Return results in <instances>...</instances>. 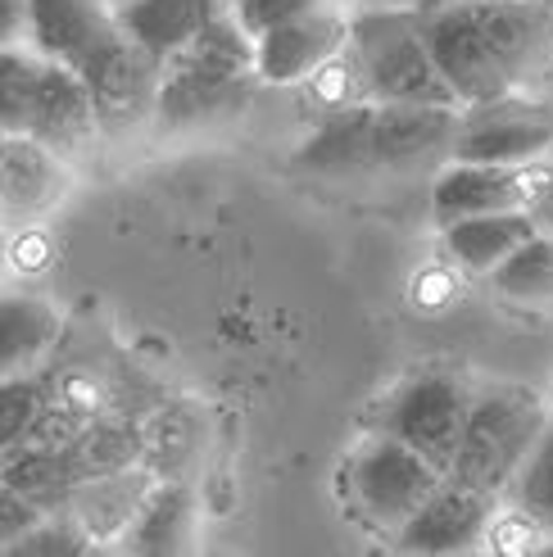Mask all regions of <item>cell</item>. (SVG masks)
<instances>
[{
    "instance_id": "6da1fadb",
    "label": "cell",
    "mask_w": 553,
    "mask_h": 557,
    "mask_svg": "<svg viewBox=\"0 0 553 557\" xmlns=\"http://www.w3.org/2000/svg\"><path fill=\"white\" fill-rule=\"evenodd\" d=\"M549 422V404L527 385H481L472 389V408H467L458 454L450 462L445 476L504 498L508 481L517 476L521 458L531 454V444L540 440Z\"/></svg>"
},
{
    "instance_id": "7a4b0ae2",
    "label": "cell",
    "mask_w": 553,
    "mask_h": 557,
    "mask_svg": "<svg viewBox=\"0 0 553 557\" xmlns=\"http://www.w3.org/2000/svg\"><path fill=\"white\" fill-rule=\"evenodd\" d=\"M349 64L358 91L372 104L385 100H422V104H458L445 73L435 69L431 50L418 33V18L404 10H377L349 18ZM463 109V104H458Z\"/></svg>"
},
{
    "instance_id": "3957f363",
    "label": "cell",
    "mask_w": 553,
    "mask_h": 557,
    "mask_svg": "<svg viewBox=\"0 0 553 557\" xmlns=\"http://www.w3.org/2000/svg\"><path fill=\"white\" fill-rule=\"evenodd\" d=\"M445 481V471H435L422 454H413L408 444L395 435L372 431L364 444L354 449L345 485L358 517L381 535H400L408 517L427 504V494Z\"/></svg>"
},
{
    "instance_id": "277c9868",
    "label": "cell",
    "mask_w": 553,
    "mask_h": 557,
    "mask_svg": "<svg viewBox=\"0 0 553 557\" xmlns=\"http://www.w3.org/2000/svg\"><path fill=\"white\" fill-rule=\"evenodd\" d=\"M467 408H472V385L454 372H418L400 381L385 404L377 408V431L395 435L413 454H422L435 471H450Z\"/></svg>"
},
{
    "instance_id": "5b68a950",
    "label": "cell",
    "mask_w": 553,
    "mask_h": 557,
    "mask_svg": "<svg viewBox=\"0 0 553 557\" xmlns=\"http://www.w3.org/2000/svg\"><path fill=\"white\" fill-rule=\"evenodd\" d=\"M413 18H418V33L431 50V60H435L440 73H445V82L454 87L463 109L513 96L508 73L500 69L494 50L486 46V33H481V23L472 14V0H450V5L422 10Z\"/></svg>"
},
{
    "instance_id": "8992f818",
    "label": "cell",
    "mask_w": 553,
    "mask_h": 557,
    "mask_svg": "<svg viewBox=\"0 0 553 557\" xmlns=\"http://www.w3.org/2000/svg\"><path fill=\"white\" fill-rule=\"evenodd\" d=\"M27 46L87 82L132 41L100 0H27Z\"/></svg>"
},
{
    "instance_id": "52a82bcc",
    "label": "cell",
    "mask_w": 553,
    "mask_h": 557,
    "mask_svg": "<svg viewBox=\"0 0 553 557\" xmlns=\"http://www.w3.org/2000/svg\"><path fill=\"white\" fill-rule=\"evenodd\" d=\"M553 150V119L540 109L513 104V96L467 104L450 141V159L463 163H536Z\"/></svg>"
},
{
    "instance_id": "ba28073f",
    "label": "cell",
    "mask_w": 553,
    "mask_h": 557,
    "mask_svg": "<svg viewBox=\"0 0 553 557\" xmlns=\"http://www.w3.org/2000/svg\"><path fill=\"white\" fill-rule=\"evenodd\" d=\"M494 494L467 490L458 481H440L427 504L408 517V525L395 535L400 553H422V557H440V553H472L481 548V540L494 525Z\"/></svg>"
},
{
    "instance_id": "9c48e42d",
    "label": "cell",
    "mask_w": 553,
    "mask_h": 557,
    "mask_svg": "<svg viewBox=\"0 0 553 557\" xmlns=\"http://www.w3.org/2000/svg\"><path fill=\"white\" fill-rule=\"evenodd\" d=\"M349 41V23L331 10L318 5L291 23H276L272 33L255 41V77L263 87H295L322 73Z\"/></svg>"
},
{
    "instance_id": "30bf717a",
    "label": "cell",
    "mask_w": 553,
    "mask_h": 557,
    "mask_svg": "<svg viewBox=\"0 0 553 557\" xmlns=\"http://www.w3.org/2000/svg\"><path fill=\"white\" fill-rule=\"evenodd\" d=\"M531 163H463L450 159V169L431 186V218L435 227H450L458 218L500 213V209H531L536 200Z\"/></svg>"
},
{
    "instance_id": "8fae6325",
    "label": "cell",
    "mask_w": 553,
    "mask_h": 557,
    "mask_svg": "<svg viewBox=\"0 0 553 557\" xmlns=\"http://www.w3.org/2000/svg\"><path fill=\"white\" fill-rule=\"evenodd\" d=\"M458 123H463L458 104H422V100L372 104L377 169H400V163H418L435 150H450Z\"/></svg>"
},
{
    "instance_id": "7c38bea8",
    "label": "cell",
    "mask_w": 553,
    "mask_h": 557,
    "mask_svg": "<svg viewBox=\"0 0 553 557\" xmlns=\"http://www.w3.org/2000/svg\"><path fill=\"white\" fill-rule=\"evenodd\" d=\"M472 14L486 33V46L494 50V60H500L517 91L544 64V50L553 37L549 10L536 5V0H472Z\"/></svg>"
},
{
    "instance_id": "4fadbf2b",
    "label": "cell",
    "mask_w": 553,
    "mask_h": 557,
    "mask_svg": "<svg viewBox=\"0 0 553 557\" xmlns=\"http://www.w3.org/2000/svg\"><path fill=\"white\" fill-rule=\"evenodd\" d=\"M64 195V154L33 136L0 132V222H27Z\"/></svg>"
},
{
    "instance_id": "5bb4252c",
    "label": "cell",
    "mask_w": 553,
    "mask_h": 557,
    "mask_svg": "<svg viewBox=\"0 0 553 557\" xmlns=\"http://www.w3.org/2000/svg\"><path fill=\"white\" fill-rule=\"evenodd\" d=\"M259 77H228V73H209L196 64L169 60L159 73V91H155V114L173 127L186 123H209L223 119L232 109H241L250 100V87Z\"/></svg>"
},
{
    "instance_id": "9a60e30c",
    "label": "cell",
    "mask_w": 553,
    "mask_h": 557,
    "mask_svg": "<svg viewBox=\"0 0 553 557\" xmlns=\"http://www.w3.org/2000/svg\"><path fill=\"white\" fill-rule=\"evenodd\" d=\"M150 490H155V476L136 462L123 471H109V476L77 481V490L69 494V504L60 512H69L82 531H87V540L100 548L109 540H123V531L132 525V517L142 512Z\"/></svg>"
},
{
    "instance_id": "2e32d148",
    "label": "cell",
    "mask_w": 553,
    "mask_h": 557,
    "mask_svg": "<svg viewBox=\"0 0 553 557\" xmlns=\"http://www.w3.org/2000/svg\"><path fill=\"white\" fill-rule=\"evenodd\" d=\"M299 173H327V177H349L377 169V141H372V100H354L336 114H327L314 136L295 150Z\"/></svg>"
},
{
    "instance_id": "e0dca14e",
    "label": "cell",
    "mask_w": 553,
    "mask_h": 557,
    "mask_svg": "<svg viewBox=\"0 0 553 557\" xmlns=\"http://www.w3.org/2000/svg\"><path fill=\"white\" fill-rule=\"evenodd\" d=\"M60 341V309L23 286H0V376H27Z\"/></svg>"
},
{
    "instance_id": "ac0fdd59",
    "label": "cell",
    "mask_w": 553,
    "mask_h": 557,
    "mask_svg": "<svg viewBox=\"0 0 553 557\" xmlns=\"http://www.w3.org/2000/svg\"><path fill=\"white\" fill-rule=\"evenodd\" d=\"M218 10H223V0H127V5L114 10V18L127 41L163 69Z\"/></svg>"
},
{
    "instance_id": "d6986e66",
    "label": "cell",
    "mask_w": 553,
    "mask_h": 557,
    "mask_svg": "<svg viewBox=\"0 0 553 557\" xmlns=\"http://www.w3.org/2000/svg\"><path fill=\"white\" fill-rule=\"evenodd\" d=\"M540 232V222L531 209H500V213H477V218H458L450 227H440L445 236V255L467 268L490 276L521 240H531Z\"/></svg>"
},
{
    "instance_id": "ffe728a7",
    "label": "cell",
    "mask_w": 553,
    "mask_h": 557,
    "mask_svg": "<svg viewBox=\"0 0 553 557\" xmlns=\"http://www.w3.org/2000/svg\"><path fill=\"white\" fill-rule=\"evenodd\" d=\"M0 476L41 512H60L82 481L73 467V454L46 449V444H14V449H5L0 454Z\"/></svg>"
},
{
    "instance_id": "44dd1931",
    "label": "cell",
    "mask_w": 553,
    "mask_h": 557,
    "mask_svg": "<svg viewBox=\"0 0 553 557\" xmlns=\"http://www.w3.org/2000/svg\"><path fill=\"white\" fill-rule=\"evenodd\" d=\"M191 531V494L182 485H155L132 517L119 548L127 553H177Z\"/></svg>"
},
{
    "instance_id": "7402d4cb",
    "label": "cell",
    "mask_w": 553,
    "mask_h": 557,
    "mask_svg": "<svg viewBox=\"0 0 553 557\" xmlns=\"http://www.w3.org/2000/svg\"><path fill=\"white\" fill-rule=\"evenodd\" d=\"M173 60L209 69V73H228V77H255V37L245 33L241 18L223 5Z\"/></svg>"
},
{
    "instance_id": "603a6c76",
    "label": "cell",
    "mask_w": 553,
    "mask_h": 557,
    "mask_svg": "<svg viewBox=\"0 0 553 557\" xmlns=\"http://www.w3.org/2000/svg\"><path fill=\"white\" fill-rule=\"evenodd\" d=\"M490 286L517 304L553 299V232H536L531 240H521L513 255L490 272Z\"/></svg>"
},
{
    "instance_id": "cb8c5ba5",
    "label": "cell",
    "mask_w": 553,
    "mask_h": 557,
    "mask_svg": "<svg viewBox=\"0 0 553 557\" xmlns=\"http://www.w3.org/2000/svg\"><path fill=\"white\" fill-rule=\"evenodd\" d=\"M504 498L521 517H531L540 531L553 540V417L544 422L540 440L531 444V454L521 458V467H517V476L508 481Z\"/></svg>"
},
{
    "instance_id": "d4e9b609",
    "label": "cell",
    "mask_w": 553,
    "mask_h": 557,
    "mask_svg": "<svg viewBox=\"0 0 553 557\" xmlns=\"http://www.w3.org/2000/svg\"><path fill=\"white\" fill-rule=\"evenodd\" d=\"M73 467L82 481L91 476H109V471H123V467H136L142 462V440H136L132 426H114V422H87V431H82L73 440Z\"/></svg>"
},
{
    "instance_id": "484cf974",
    "label": "cell",
    "mask_w": 553,
    "mask_h": 557,
    "mask_svg": "<svg viewBox=\"0 0 553 557\" xmlns=\"http://www.w3.org/2000/svg\"><path fill=\"white\" fill-rule=\"evenodd\" d=\"M46 399H50V385L37 372L0 376V454L27 440V431H33V422H37V412L46 408Z\"/></svg>"
},
{
    "instance_id": "4316f807",
    "label": "cell",
    "mask_w": 553,
    "mask_h": 557,
    "mask_svg": "<svg viewBox=\"0 0 553 557\" xmlns=\"http://www.w3.org/2000/svg\"><path fill=\"white\" fill-rule=\"evenodd\" d=\"M318 5H327V0H228V10L241 18V27H245V33H250L255 41H259L263 33H272L276 23H291V18L309 14V10H318Z\"/></svg>"
},
{
    "instance_id": "83f0119b",
    "label": "cell",
    "mask_w": 553,
    "mask_h": 557,
    "mask_svg": "<svg viewBox=\"0 0 553 557\" xmlns=\"http://www.w3.org/2000/svg\"><path fill=\"white\" fill-rule=\"evenodd\" d=\"M41 517H46V512H41L37 504H27V498H23L5 476H0V553H5L19 535L33 531Z\"/></svg>"
},
{
    "instance_id": "f1b7e54d",
    "label": "cell",
    "mask_w": 553,
    "mask_h": 557,
    "mask_svg": "<svg viewBox=\"0 0 553 557\" xmlns=\"http://www.w3.org/2000/svg\"><path fill=\"white\" fill-rule=\"evenodd\" d=\"M0 46H27V0H0Z\"/></svg>"
},
{
    "instance_id": "f546056e",
    "label": "cell",
    "mask_w": 553,
    "mask_h": 557,
    "mask_svg": "<svg viewBox=\"0 0 553 557\" xmlns=\"http://www.w3.org/2000/svg\"><path fill=\"white\" fill-rule=\"evenodd\" d=\"M531 213H536V222H540V232H553V169H549V177L536 186Z\"/></svg>"
},
{
    "instance_id": "4dcf8cb0",
    "label": "cell",
    "mask_w": 553,
    "mask_h": 557,
    "mask_svg": "<svg viewBox=\"0 0 553 557\" xmlns=\"http://www.w3.org/2000/svg\"><path fill=\"white\" fill-rule=\"evenodd\" d=\"M549 404H553V395H549Z\"/></svg>"
}]
</instances>
